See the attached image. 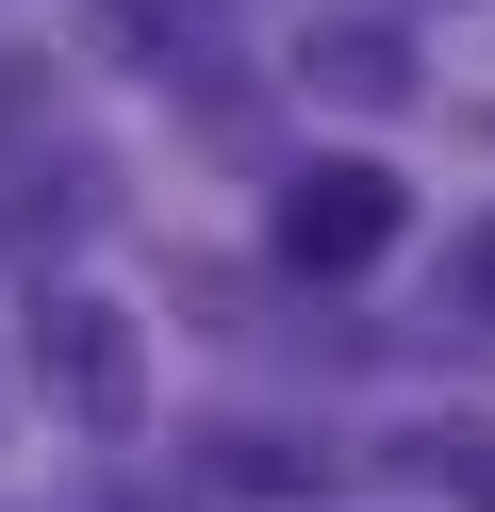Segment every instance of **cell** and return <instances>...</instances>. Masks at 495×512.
Here are the masks:
<instances>
[{"instance_id":"obj_1","label":"cell","mask_w":495,"mask_h":512,"mask_svg":"<svg viewBox=\"0 0 495 512\" xmlns=\"http://www.w3.org/2000/svg\"><path fill=\"white\" fill-rule=\"evenodd\" d=\"M396 232H413V199H396L380 149H330V166L281 182V265H297V281H363Z\"/></svg>"},{"instance_id":"obj_5","label":"cell","mask_w":495,"mask_h":512,"mask_svg":"<svg viewBox=\"0 0 495 512\" xmlns=\"http://www.w3.org/2000/svg\"><path fill=\"white\" fill-rule=\"evenodd\" d=\"M215 34V0H99V50H182Z\"/></svg>"},{"instance_id":"obj_3","label":"cell","mask_w":495,"mask_h":512,"mask_svg":"<svg viewBox=\"0 0 495 512\" xmlns=\"http://www.w3.org/2000/svg\"><path fill=\"white\" fill-rule=\"evenodd\" d=\"M396 463H429L446 496H479V512H495V413H429V430L396 446Z\"/></svg>"},{"instance_id":"obj_6","label":"cell","mask_w":495,"mask_h":512,"mask_svg":"<svg viewBox=\"0 0 495 512\" xmlns=\"http://www.w3.org/2000/svg\"><path fill=\"white\" fill-rule=\"evenodd\" d=\"M446 314H479V331H495V215L462 232V265H446Z\"/></svg>"},{"instance_id":"obj_2","label":"cell","mask_w":495,"mask_h":512,"mask_svg":"<svg viewBox=\"0 0 495 512\" xmlns=\"http://www.w3.org/2000/svg\"><path fill=\"white\" fill-rule=\"evenodd\" d=\"M33 364H50L66 430H99V446L149 413V347H132V314H116V298H50V314H33Z\"/></svg>"},{"instance_id":"obj_4","label":"cell","mask_w":495,"mask_h":512,"mask_svg":"<svg viewBox=\"0 0 495 512\" xmlns=\"http://www.w3.org/2000/svg\"><path fill=\"white\" fill-rule=\"evenodd\" d=\"M297 67H314V83H347V100H396V83H413V67H396V34H314Z\"/></svg>"}]
</instances>
